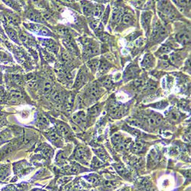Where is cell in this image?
<instances>
[{"instance_id":"obj_26","label":"cell","mask_w":191,"mask_h":191,"mask_svg":"<svg viewBox=\"0 0 191 191\" xmlns=\"http://www.w3.org/2000/svg\"><path fill=\"white\" fill-rule=\"evenodd\" d=\"M9 168L6 167H1L0 168V180H3L7 177V176L9 175Z\"/></svg>"},{"instance_id":"obj_16","label":"cell","mask_w":191,"mask_h":191,"mask_svg":"<svg viewBox=\"0 0 191 191\" xmlns=\"http://www.w3.org/2000/svg\"><path fill=\"white\" fill-rule=\"evenodd\" d=\"M48 138L53 143H58L60 142V136L58 135V134L56 133L55 131H51L48 134Z\"/></svg>"},{"instance_id":"obj_9","label":"cell","mask_w":191,"mask_h":191,"mask_svg":"<svg viewBox=\"0 0 191 191\" xmlns=\"http://www.w3.org/2000/svg\"><path fill=\"white\" fill-rule=\"evenodd\" d=\"M162 122V116L158 114H153L152 116H149L148 118V122L149 125H151L152 126H155L160 124L161 122Z\"/></svg>"},{"instance_id":"obj_14","label":"cell","mask_w":191,"mask_h":191,"mask_svg":"<svg viewBox=\"0 0 191 191\" xmlns=\"http://www.w3.org/2000/svg\"><path fill=\"white\" fill-rule=\"evenodd\" d=\"M122 18V12L119 9H114L112 15V22L115 23H118Z\"/></svg>"},{"instance_id":"obj_46","label":"cell","mask_w":191,"mask_h":191,"mask_svg":"<svg viewBox=\"0 0 191 191\" xmlns=\"http://www.w3.org/2000/svg\"><path fill=\"white\" fill-rule=\"evenodd\" d=\"M33 78H34L33 74H28V75H26V80H27V81H30V80H32Z\"/></svg>"},{"instance_id":"obj_18","label":"cell","mask_w":191,"mask_h":191,"mask_svg":"<svg viewBox=\"0 0 191 191\" xmlns=\"http://www.w3.org/2000/svg\"><path fill=\"white\" fill-rule=\"evenodd\" d=\"M73 101H74V96L72 94H68L65 98V105L67 108L71 109L73 106Z\"/></svg>"},{"instance_id":"obj_10","label":"cell","mask_w":191,"mask_h":191,"mask_svg":"<svg viewBox=\"0 0 191 191\" xmlns=\"http://www.w3.org/2000/svg\"><path fill=\"white\" fill-rule=\"evenodd\" d=\"M27 16L28 18L31 21H34V22H44V19L42 18V17L41 16V15L39 13H38L37 12L34 11V10H31L27 14Z\"/></svg>"},{"instance_id":"obj_8","label":"cell","mask_w":191,"mask_h":191,"mask_svg":"<svg viewBox=\"0 0 191 191\" xmlns=\"http://www.w3.org/2000/svg\"><path fill=\"white\" fill-rule=\"evenodd\" d=\"M64 45H65V47H67V49L70 52H71L73 54H77V48L76 47V45H74V43L73 42V41L70 38H67L64 39L63 41Z\"/></svg>"},{"instance_id":"obj_37","label":"cell","mask_w":191,"mask_h":191,"mask_svg":"<svg viewBox=\"0 0 191 191\" xmlns=\"http://www.w3.org/2000/svg\"><path fill=\"white\" fill-rule=\"evenodd\" d=\"M69 30L67 28H65V27H62V28H58V32L59 34H60L61 35L63 36H67L68 35V32Z\"/></svg>"},{"instance_id":"obj_48","label":"cell","mask_w":191,"mask_h":191,"mask_svg":"<svg viewBox=\"0 0 191 191\" xmlns=\"http://www.w3.org/2000/svg\"><path fill=\"white\" fill-rule=\"evenodd\" d=\"M72 128H73V129L74 130V131H80V129H79V127L77 126V125H76V124L72 125Z\"/></svg>"},{"instance_id":"obj_1","label":"cell","mask_w":191,"mask_h":191,"mask_svg":"<svg viewBox=\"0 0 191 191\" xmlns=\"http://www.w3.org/2000/svg\"><path fill=\"white\" fill-rule=\"evenodd\" d=\"M74 158L76 160L79 161L80 162L87 163L89 158V154L87 150H85L83 148H78L74 154Z\"/></svg>"},{"instance_id":"obj_33","label":"cell","mask_w":191,"mask_h":191,"mask_svg":"<svg viewBox=\"0 0 191 191\" xmlns=\"http://www.w3.org/2000/svg\"><path fill=\"white\" fill-rule=\"evenodd\" d=\"M87 180H89V182L92 183L93 184H100V179L96 177L95 175H89L87 177Z\"/></svg>"},{"instance_id":"obj_19","label":"cell","mask_w":191,"mask_h":191,"mask_svg":"<svg viewBox=\"0 0 191 191\" xmlns=\"http://www.w3.org/2000/svg\"><path fill=\"white\" fill-rule=\"evenodd\" d=\"M133 17L131 14L126 13L122 16V22L125 24H131L133 23Z\"/></svg>"},{"instance_id":"obj_47","label":"cell","mask_w":191,"mask_h":191,"mask_svg":"<svg viewBox=\"0 0 191 191\" xmlns=\"http://www.w3.org/2000/svg\"><path fill=\"white\" fill-rule=\"evenodd\" d=\"M109 10H107L106 12L104 14V16H103V22H104L105 20V23H106V22L107 20V18H108V16H109Z\"/></svg>"},{"instance_id":"obj_11","label":"cell","mask_w":191,"mask_h":191,"mask_svg":"<svg viewBox=\"0 0 191 191\" xmlns=\"http://www.w3.org/2000/svg\"><path fill=\"white\" fill-rule=\"evenodd\" d=\"M85 81H86V76H85V73H83V70H80L78 73L77 77V79H76V82L74 83V87L77 88V87H81L82 85L84 84Z\"/></svg>"},{"instance_id":"obj_28","label":"cell","mask_w":191,"mask_h":191,"mask_svg":"<svg viewBox=\"0 0 191 191\" xmlns=\"http://www.w3.org/2000/svg\"><path fill=\"white\" fill-rule=\"evenodd\" d=\"M100 111V107L98 106V105H96L94 106H93L92 108L89 109V116H97L99 112Z\"/></svg>"},{"instance_id":"obj_4","label":"cell","mask_w":191,"mask_h":191,"mask_svg":"<svg viewBox=\"0 0 191 191\" xmlns=\"http://www.w3.org/2000/svg\"><path fill=\"white\" fill-rule=\"evenodd\" d=\"M151 12H144L142 15L141 23H142V27L146 31H148L150 23H151Z\"/></svg>"},{"instance_id":"obj_13","label":"cell","mask_w":191,"mask_h":191,"mask_svg":"<svg viewBox=\"0 0 191 191\" xmlns=\"http://www.w3.org/2000/svg\"><path fill=\"white\" fill-rule=\"evenodd\" d=\"M120 106L119 103L116 102H112L109 105V113L112 115V116H116V114L118 113L119 112L120 109Z\"/></svg>"},{"instance_id":"obj_35","label":"cell","mask_w":191,"mask_h":191,"mask_svg":"<svg viewBox=\"0 0 191 191\" xmlns=\"http://www.w3.org/2000/svg\"><path fill=\"white\" fill-rule=\"evenodd\" d=\"M143 148V144L141 142H136L134 144V145L132 146V149H133V151L135 152H138L140 151Z\"/></svg>"},{"instance_id":"obj_7","label":"cell","mask_w":191,"mask_h":191,"mask_svg":"<svg viewBox=\"0 0 191 191\" xmlns=\"http://www.w3.org/2000/svg\"><path fill=\"white\" fill-rule=\"evenodd\" d=\"M176 38L179 43L182 45H187L190 42V36L187 32H181L177 35Z\"/></svg>"},{"instance_id":"obj_21","label":"cell","mask_w":191,"mask_h":191,"mask_svg":"<svg viewBox=\"0 0 191 191\" xmlns=\"http://www.w3.org/2000/svg\"><path fill=\"white\" fill-rule=\"evenodd\" d=\"M131 138H127L125 140H123V142H122V144H120L119 148L121 149H125V150H129L131 146Z\"/></svg>"},{"instance_id":"obj_39","label":"cell","mask_w":191,"mask_h":191,"mask_svg":"<svg viewBox=\"0 0 191 191\" xmlns=\"http://www.w3.org/2000/svg\"><path fill=\"white\" fill-rule=\"evenodd\" d=\"M104 186L107 187L108 189H112V188L117 186V184L115 182H112V181H106V182L105 183Z\"/></svg>"},{"instance_id":"obj_20","label":"cell","mask_w":191,"mask_h":191,"mask_svg":"<svg viewBox=\"0 0 191 191\" xmlns=\"http://www.w3.org/2000/svg\"><path fill=\"white\" fill-rule=\"evenodd\" d=\"M10 96H11V99L13 100H20L22 98V93H21L18 89H13L10 92Z\"/></svg>"},{"instance_id":"obj_15","label":"cell","mask_w":191,"mask_h":191,"mask_svg":"<svg viewBox=\"0 0 191 191\" xmlns=\"http://www.w3.org/2000/svg\"><path fill=\"white\" fill-rule=\"evenodd\" d=\"M99 64H100V60H98V59H93V60H90L87 63L88 67H89L93 71H96V70H97L98 67H99Z\"/></svg>"},{"instance_id":"obj_29","label":"cell","mask_w":191,"mask_h":191,"mask_svg":"<svg viewBox=\"0 0 191 191\" xmlns=\"http://www.w3.org/2000/svg\"><path fill=\"white\" fill-rule=\"evenodd\" d=\"M51 98L53 99L54 101H55L56 102H60L62 100V97H61V95L58 91L55 90L51 93Z\"/></svg>"},{"instance_id":"obj_2","label":"cell","mask_w":191,"mask_h":191,"mask_svg":"<svg viewBox=\"0 0 191 191\" xmlns=\"http://www.w3.org/2000/svg\"><path fill=\"white\" fill-rule=\"evenodd\" d=\"M27 28L31 31H35L36 33L39 34V35H50V32L51 31L47 30L46 28L43 26H41V25H38V24H27Z\"/></svg>"},{"instance_id":"obj_5","label":"cell","mask_w":191,"mask_h":191,"mask_svg":"<svg viewBox=\"0 0 191 191\" xmlns=\"http://www.w3.org/2000/svg\"><path fill=\"white\" fill-rule=\"evenodd\" d=\"M87 93L89 96L90 99L96 100V99L100 97V94H101V90H100V87H98L96 84H93L88 89Z\"/></svg>"},{"instance_id":"obj_34","label":"cell","mask_w":191,"mask_h":191,"mask_svg":"<svg viewBox=\"0 0 191 191\" xmlns=\"http://www.w3.org/2000/svg\"><path fill=\"white\" fill-rule=\"evenodd\" d=\"M103 83V85H104L105 87H107V88H110L112 87V86L113 85V82H112V80H111V78L109 77H106L102 81Z\"/></svg>"},{"instance_id":"obj_32","label":"cell","mask_w":191,"mask_h":191,"mask_svg":"<svg viewBox=\"0 0 191 191\" xmlns=\"http://www.w3.org/2000/svg\"><path fill=\"white\" fill-rule=\"evenodd\" d=\"M66 158H67L66 154L63 151H60L57 155V161L58 162H64Z\"/></svg>"},{"instance_id":"obj_36","label":"cell","mask_w":191,"mask_h":191,"mask_svg":"<svg viewBox=\"0 0 191 191\" xmlns=\"http://www.w3.org/2000/svg\"><path fill=\"white\" fill-rule=\"evenodd\" d=\"M96 154H97V155L99 156L101 159H102V160H105V159L106 158V157H107L106 154V152H105L102 149H99V150H96Z\"/></svg>"},{"instance_id":"obj_6","label":"cell","mask_w":191,"mask_h":191,"mask_svg":"<svg viewBox=\"0 0 191 191\" xmlns=\"http://www.w3.org/2000/svg\"><path fill=\"white\" fill-rule=\"evenodd\" d=\"M42 45L45 46L46 48H47L49 51H51V52H53V53L57 54L58 50H59V47H58V45L52 40L43 41Z\"/></svg>"},{"instance_id":"obj_43","label":"cell","mask_w":191,"mask_h":191,"mask_svg":"<svg viewBox=\"0 0 191 191\" xmlns=\"http://www.w3.org/2000/svg\"><path fill=\"white\" fill-rule=\"evenodd\" d=\"M161 51H162V52H164V53H167V52H170V51H171V48L168 47V46H162V47H161L160 49Z\"/></svg>"},{"instance_id":"obj_12","label":"cell","mask_w":191,"mask_h":191,"mask_svg":"<svg viewBox=\"0 0 191 191\" xmlns=\"http://www.w3.org/2000/svg\"><path fill=\"white\" fill-rule=\"evenodd\" d=\"M153 61H154V58L153 57H152V55L150 54H147L146 55L144 56V59H143L142 65L144 67L149 68V67H152V65H153Z\"/></svg>"},{"instance_id":"obj_17","label":"cell","mask_w":191,"mask_h":191,"mask_svg":"<svg viewBox=\"0 0 191 191\" xmlns=\"http://www.w3.org/2000/svg\"><path fill=\"white\" fill-rule=\"evenodd\" d=\"M42 93L44 95L47 96L52 93V85L50 82H45L42 89Z\"/></svg>"},{"instance_id":"obj_23","label":"cell","mask_w":191,"mask_h":191,"mask_svg":"<svg viewBox=\"0 0 191 191\" xmlns=\"http://www.w3.org/2000/svg\"><path fill=\"white\" fill-rule=\"evenodd\" d=\"M112 143H113L116 146H119L120 144H122V142H123V139H122V137L119 134H115L112 138Z\"/></svg>"},{"instance_id":"obj_27","label":"cell","mask_w":191,"mask_h":191,"mask_svg":"<svg viewBox=\"0 0 191 191\" xmlns=\"http://www.w3.org/2000/svg\"><path fill=\"white\" fill-rule=\"evenodd\" d=\"M83 13L86 16H92V15H93V9L89 5H88V2L86 4V5L83 6Z\"/></svg>"},{"instance_id":"obj_42","label":"cell","mask_w":191,"mask_h":191,"mask_svg":"<svg viewBox=\"0 0 191 191\" xmlns=\"http://www.w3.org/2000/svg\"><path fill=\"white\" fill-rule=\"evenodd\" d=\"M61 56H62V59L64 60V61H68V60H70V56L67 52H63Z\"/></svg>"},{"instance_id":"obj_24","label":"cell","mask_w":191,"mask_h":191,"mask_svg":"<svg viewBox=\"0 0 191 191\" xmlns=\"http://www.w3.org/2000/svg\"><path fill=\"white\" fill-rule=\"evenodd\" d=\"M103 10H104V7L101 5H98L93 9V16L99 18L103 12Z\"/></svg>"},{"instance_id":"obj_3","label":"cell","mask_w":191,"mask_h":191,"mask_svg":"<svg viewBox=\"0 0 191 191\" xmlns=\"http://www.w3.org/2000/svg\"><path fill=\"white\" fill-rule=\"evenodd\" d=\"M73 122L79 126H84L87 122V117L84 112L80 111L77 113H75L73 116Z\"/></svg>"},{"instance_id":"obj_41","label":"cell","mask_w":191,"mask_h":191,"mask_svg":"<svg viewBox=\"0 0 191 191\" xmlns=\"http://www.w3.org/2000/svg\"><path fill=\"white\" fill-rule=\"evenodd\" d=\"M158 16H159V17H160L164 22H167V17L165 16V14L163 13L161 11H158Z\"/></svg>"},{"instance_id":"obj_25","label":"cell","mask_w":191,"mask_h":191,"mask_svg":"<svg viewBox=\"0 0 191 191\" xmlns=\"http://www.w3.org/2000/svg\"><path fill=\"white\" fill-rule=\"evenodd\" d=\"M58 131H60V133L64 136L67 135L69 134V129L67 127V125H65L64 124H59L58 125Z\"/></svg>"},{"instance_id":"obj_31","label":"cell","mask_w":191,"mask_h":191,"mask_svg":"<svg viewBox=\"0 0 191 191\" xmlns=\"http://www.w3.org/2000/svg\"><path fill=\"white\" fill-rule=\"evenodd\" d=\"M109 64H108L107 62H106V61H102L101 64H100V73H105L106 71H107L108 70H109Z\"/></svg>"},{"instance_id":"obj_45","label":"cell","mask_w":191,"mask_h":191,"mask_svg":"<svg viewBox=\"0 0 191 191\" xmlns=\"http://www.w3.org/2000/svg\"><path fill=\"white\" fill-rule=\"evenodd\" d=\"M98 24H99V22H98L97 20H93L92 21V23H91V27H93V28H96V27L98 26Z\"/></svg>"},{"instance_id":"obj_22","label":"cell","mask_w":191,"mask_h":191,"mask_svg":"<svg viewBox=\"0 0 191 191\" xmlns=\"http://www.w3.org/2000/svg\"><path fill=\"white\" fill-rule=\"evenodd\" d=\"M7 33L9 35V37L11 38L12 40H13L16 42H18V35H17V32L15 30H13L12 28H7Z\"/></svg>"},{"instance_id":"obj_44","label":"cell","mask_w":191,"mask_h":191,"mask_svg":"<svg viewBox=\"0 0 191 191\" xmlns=\"http://www.w3.org/2000/svg\"><path fill=\"white\" fill-rule=\"evenodd\" d=\"M2 191H16L15 187H12V186H9V187H5L4 189L2 190Z\"/></svg>"},{"instance_id":"obj_40","label":"cell","mask_w":191,"mask_h":191,"mask_svg":"<svg viewBox=\"0 0 191 191\" xmlns=\"http://www.w3.org/2000/svg\"><path fill=\"white\" fill-rule=\"evenodd\" d=\"M135 44L137 47H141V46L144 45V39L143 38H137L135 41Z\"/></svg>"},{"instance_id":"obj_38","label":"cell","mask_w":191,"mask_h":191,"mask_svg":"<svg viewBox=\"0 0 191 191\" xmlns=\"http://www.w3.org/2000/svg\"><path fill=\"white\" fill-rule=\"evenodd\" d=\"M116 170L118 171L119 173H121V174H125V173H126V170L125 169V167L123 166L120 165H116V167H115Z\"/></svg>"},{"instance_id":"obj_30","label":"cell","mask_w":191,"mask_h":191,"mask_svg":"<svg viewBox=\"0 0 191 191\" xmlns=\"http://www.w3.org/2000/svg\"><path fill=\"white\" fill-rule=\"evenodd\" d=\"M180 113L177 111H172L169 114V118L173 122H177L179 119V118H180Z\"/></svg>"}]
</instances>
